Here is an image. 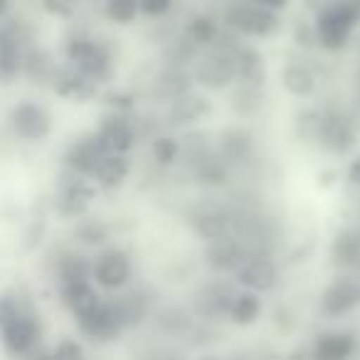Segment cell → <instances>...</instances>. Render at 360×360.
Masks as SVG:
<instances>
[{"label":"cell","instance_id":"obj_27","mask_svg":"<svg viewBox=\"0 0 360 360\" xmlns=\"http://www.w3.org/2000/svg\"><path fill=\"white\" fill-rule=\"evenodd\" d=\"M27 40L20 25L0 22V84H11L22 75Z\"/></svg>","mask_w":360,"mask_h":360},{"label":"cell","instance_id":"obj_43","mask_svg":"<svg viewBox=\"0 0 360 360\" xmlns=\"http://www.w3.org/2000/svg\"><path fill=\"white\" fill-rule=\"evenodd\" d=\"M271 326H274L281 338L284 335H296L301 328V314L289 301H276V306L271 309Z\"/></svg>","mask_w":360,"mask_h":360},{"label":"cell","instance_id":"obj_19","mask_svg":"<svg viewBox=\"0 0 360 360\" xmlns=\"http://www.w3.org/2000/svg\"><path fill=\"white\" fill-rule=\"evenodd\" d=\"M309 348L314 360H358L360 333L350 326L321 328L311 335Z\"/></svg>","mask_w":360,"mask_h":360},{"label":"cell","instance_id":"obj_5","mask_svg":"<svg viewBox=\"0 0 360 360\" xmlns=\"http://www.w3.org/2000/svg\"><path fill=\"white\" fill-rule=\"evenodd\" d=\"M323 121H321L316 148L335 158H345L358 148L360 141V121L353 109L345 104H321Z\"/></svg>","mask_w":360,"mask_h":360},{"label":"cell","instance_id":"obj_3","mask_svg":"<svg viewBox=\"0 0 360 360\" xmlns=\"http://www.w3.org/2000/svg\"><path fill=\"white\" fill-rule=\"evenodd\" d=\"M316 47L326 55H340L360 30V0H333L328 8L311 15Z\"/></svg>","mask_w":360,"mask_h":360},{"label":"cell","instance_id":"obj_20","mask_svg":"<svg viewBox=\"0 0 360 360\" xmlns=\"http://www.w3.org/2000/svg\"><path fill=\"white\" fill-rule=\"evenodd\" d=\"M94 136L104 153H121L131 155L134 148L141 143L139 134H136L134 114H116V111H106L101 114L99 124L94 129Z\"/></svg>","mask_w":360,"mask_h":360},{"label":"cell","instance_id":"obj_25","mask_svg":"<svg viewBox=\"0 0 360 360\" xmlns=\"http://www.w3.org/2000/svg\"><path fill=\"white\" fill-rule=\"evenodd\" d=\"M104 155L106 153L99 146V141H96L94 131L79 134L77 139H72L70 143H67L65 153H62V168H65L67 173H75V175H82V178L91 180L96 165H99V160L104 158Z\"/></svg>","mask_w":360,"mask_h":360},{"label":"cell","instance_id":"obj_48","mask_svg":"<svg viewBox=\"0 0 360 360\" xmlns=\"http://www.w3.org/2000/svg\"><path fill=\"white\" fill-rule=\"evenodd\" d=\"M25 306H30V301H25L20 294H15V291H3V294H0V330L6 328Z\"/></svg>","mask_w":360,"mask_h":360},{"label":"cell","instance_id":"obj_46","mask_svg":"<svg viewBox=\"0 0 360 360\" xmlns=\"http://www.w3.org/2000/svg\"><path fill=\"white\" fill-rule=\"evenodd\" d=\"M52 360H91V358L79 338H75V335H62V338L52 345Z\"/></svg>","mask_w":360,"mask_h":360},{"label":"cell","instance_id":"obj_55","mask_svg":"<svg viewBox=\"0 0 360 360\" xmlns=\"http://www.w3.org/2000/svg\"><path fill=\"white\" fill-rule=\"evenodd\" d=\"M11 8H13V0H0V22L8 20V15H11Z\"/></svg>","mask_w":360,"mask_h":360},{"label":"cell","instance_id":"obj_36","mask_svg":"<svg viewBox=\"0 0 360 360\" xmlns=\"http://www.w3.org/2000/svg\"><path fill=\"white\" fill-rule=\"evenodd\" d=\"M111 237H114V232H111V225L104 217L84 215L72 225V240L82 250H101V247L111 245Z\"/></svg>","mask_w":360,"mask_h":360},{"label":"cell","instance_id":"obj_6","mask_svg":"<svg viewBox=\"0 0 360 360\" xmlns=\"http://www.w3.org/2000/svg\"><path fill=\"white\" fill-rule=\"evenodd\" d=\"M240 286L235 284L232 276H202L198 284L191 289L186 304L191 306L193 316L198 321H207V323H227V314L235 301Z\"/></svg>","mask_w":360,"mask_h":360},{"label":"cell","instance_id":"obj_13","mask_svg":"<svg viewBox=\"0 0 360 360\" xmlns=\"http://www.w3.org/2000/svg\"><path fill=\"white\" fill-rule=\"evenodd\" d=\"M111 301H114L116 311H119L121 321H124L126 330L134 333V330H143L148 319L153 316L155 306L160 301V294L153 289L150 284H129L124 291L119 294H109Z\"/></svg>","mask_w":360,"mask_h":360},{"label":"cell","instance_id":"obj_28","mask_svg":"<svg viewBox=\"0 0 360 360\" xmlns=\"http://www.w3.org/2000/svg\"><path fill=\"white\" fill-rule=\"evenodd\" d=\"M183 170H186L188 178H191L198 188H202V191H222V188L230 186L232 178H235V173L222 163L215 150H210V153L202 155V158L193 160V163L186 165Z\"/></svg>","mask_w":360,"mask_h":360},{"label":"cell","instance_id":"obj_40","mask_svg":"<svg viewBox=\"0 0 360 360\" xmlns=\"http://www.w3.org/2000/svg\"><path fill=\"white\" fill-rule=\"evenodd\" d=\"M57 70V62L52 60L50 52H45L42 47H27L25 50V62H22V75L30 77L32 82L50 86V79Z\"/></svg>","mask_w":360,"mask_h":360},{"label":"cell","instance_id":"obj_38","mask_svg":"<svg viewBox=\"0 0 360 360\" xmlns=\"http://www.w3.org/2000/svg\"><path fill=\"white\" fill-rule=\"evenodd\" d=\"M148 155L155 168L170 170L180 165V136L170 129H163L148 141Z\"/></svg>","mask_w":360,"mask_h":360},{"label":"cell","instance_id":"obj_51","mask_svg":"<svg viewBox=\"0 0 360 360\" xmlns=\"http://www.w3.org/2000/svg\"><path fill=\"white\" fill-rule=\"evenodd\" d=\"M252 3H257V6H262V8H266V11H271V13H284V11H289V6H291V0H252Z\"/></svg>","mask_w":360,"mask_h":360},{"label":"cell","instance_id":"obj_44","mask_svg":"<svg viewBox=\"0 0 360 360\" xmlns=\"http://www.w3.org/2000/svg\"><path fill=\"white\" fill-rule=\"evenodd\" d=\"M225 360H284V353L269 343H247L227 350Z\"/></svg>","mask_w":360,"mask_h":360},{"label":"cell","instance_id":"obj_49","mask_svg":"<svg viewBox=\"0 0 360 360\" xmlns=\"http://www.w3.org/2000/svg\"><path fill=\"white\" fill-rule=\"evenodd\" d=\"M343 180L348 183L350 188H353V191H360V150L350 155V160L345 163Z\"/></svg>","mask_w":360,"mask_h":360},{"label":"cell","instance_id":"obj_52","mask_svg":"<svg viewBox=\"0 0 360 360\" xmlns=\"http://www.w3.org/2000/svg\"><path fill=\"white\" fill-rule=\"evenodd\" d=\"M22 360H52V348H47L45 343H40L37 348H32Z\"/></svg>","mask_w":360,"mask_h":360},{"label":"cell","instance_id":"obj_29","mask_svg":"<svg viewBox=\"0 0 360 360\" xmlns=\"http://www.w3.org/2000/svg\"><path fill=\"white\" fill-rule=\"evenodd\" d=\"M266 106V89L264 86H252V84H235L227 89V109L235 116L240 124L255 121L257 116H262Z\"/></svg>","mask_w":360,"mask_h":360},{"label":"cell","instance_id":"obj_32","mask_svg":"<svg viewBox=\"0 0 360 360\" xmlns=\"http://www.w3.org/2000/svg\"><path fill=\"white\" fill-rule=\"evenodd\" d=\"M183 35L193 42L195 47L205 50V47H212L217 42V37L222 35V22H220V15L212 11H195L186 18V22L180 25Z\"/></svg>","mask_w":360,"mask_h":360},{"label":"cell","instance_id":"obj_42","mask_svg":"<svg viewBox=\"0 0 360 360\" xmlns=\"http://www.w3.org/2000/svg\"><path fill=\"white\" fill-rule=\"evenodd\" d=\"M101 104L106 106V111H116V114H134L141 104V96L134 89H126V86H106L99 94Z\"/></svg>","mask_w":360,"mask_h":360},{"label":"cell","instance_id":"obj_33","mask_svg":"<svg viewBox=\"0 0 360 360\" xmlns=\"http://www.w3.org/2000/svg\"><path fill=\"white\" fill-rule=\"evenodd\" d=\"M264 296L255 294V291L240 289L230 306V314H227V323L235 326V328H255L262 319H264Z\"/></svg>","mask_w":360,"mask_h":360},{"label":"cell","instance_id":"obj_54","mask_svg":"<svg viewBox=\"0 0 360 360\" xmlns=\"http://www.w3.org/2000/svg\"><path fill=\"white\" fill-rule=\"evenodd\" d=\"M191 360H225V353H215V350H202V353H198L195 358Z\"/></svg>","mask_w":360,"mask_h":360},{"label":"cell","instance_id":"obj_30","mask_svg":"<svg viewBox=\"0 0 360 360\" xmlns=\"http://www.w3.org/2000/svg\"><path fill=\"white\" fill-rule=\"evenodd\" d=\"M134 173V160L131 155H121V153H106L99 160L94 175H91V183L96 186L99 193H114L121 191L131 180Z\"/></svg>","mask_w":360,"mask_h":360},{"label":"cell","instance_id":"obj_57","mask_svg":"<svg viewBox=\"0 0 360 360\" xmlns=\"http://www.w3.org/2000/svg\"><path fill=\"white\" fill-rule=\"evenodd\" d=\"M353 279H355V284H358V289H360V266L353 271Z\"/></svg>","mask_w":360,"mask_h":360},{"label":"cell","instance_id":"obj_34","mask_svg":"<svg viewBox=\"0 0 360 360\" xmlns=\"http://www.w3.org/2000/svg\"><path fill=\"white\" fill-rule=\"evenodd\" d=\"M91 281V257L82 250H62L55 259V284Z\"/></svg>","mask_w":360,"mask_h":360},{"label":"cell","instance_id":"obj_21","mask_svg":"<svg viewBox=\"0 0 360 360\" xmlns=\"http://www.w3.org/2000/svg\"><path fill=\"white\" fill-rule=\"evenodd\" d=\"M279 86L286 96L296 101H311L321 89V72L311 62H306V55L289 57L279 67Z\"/></svg>","mask_w":360,"mask_h":360},{"label":"cell","instance_id":"obj_1","mask_svg":"<svg viewBox=\"0 0 360 360\" xmlns=\"http://www.w3.org/2000/svg\"><path fill=\"white\" fill-rule=\"evenodd\" d=\"M62 55H65L67 65L77 67L101 89L114 84L119 62H116L114 45L106 37L91 35L86 30H75L62 42Z\"/></svg>","mask_w":360,"mask_h":360},{"label":"cell","instance_id":"obj_11","mask_svg":"<svg viewBox=\"0 0 360 360\" xmlns=\"http://www.w3.org/2000/svg\"><path fill=\"white\" fill-rule=\"evenodd\" d=\"M360 309V289L355 284L353 274H333L328 284L321 289L316 311L321 321H343L350 319Z\"/></svg>","mask_w":360,"mask_h":360},{"label":"cell","instance_id":"obj_2","mask_svg":"<svg viewBox=\"0 0 360 360\" xmlns=\"http://www.w3.org/2000/svg\"><path fill=\"white\" fill-rule=\"evenodd\" d=\"M240 45V37L232 35L222 27V35L212 47L200 50L195 62L191 65V77L195 89L205 94H220L227 91L237 82V65H235V47Z\"/></svg>","mask_w":360,"mask_h":360},{"label":"cell","instance_id":"obj_22","mask_svg":"<svg viewBox=\"0 0 360 360\" xmlns=\"http://www.w3.org/2000/svg\"><path fill=\"white\" fill-rule=\"evenodd\" d=\"M195 89L193 77L188 67H175V65H163L160 62L153 70V75L148 77V89L146 96L155 104H170L173 99H178L180 94Z\"/></svg>","mask_w":360,"mask_h":360},{"label":"cell","instance_id":"obj_9","mask_svg":"<svg viewBox=\"0 0 360 360\" xmlns=\"http://www.w3.org/2000/svg\"><path fill=\"white\" fill-rule=\"evenodd\" d=\"M72 321H75L82 338L89 340V343H96V345L119 343V340L129 333L109 294H106L96 306H91L89 311L75 316Z\"/></svg>","mask_w":360,"mask_h":360},{"label":"cell","instance_id":"obj_56","mask_svg":"<svg viewBox=\"0 0 360 360\" xmlns=\"http://www.w3.org/2000/svg\"><path fill=\"white\" fill-rule=\"evenodd\" d=\"M350 109H353V114L358 116V121H360V99H353V101H350Z\"/></svg>","mask_w":360,"mask_h":360},{"label":"cell","instance_id":"obj_26","mask_svg":"<svg viewBox=\"0 0 360 360\" xmlns=\"http://www.w3.org/2000/svg\"><path fill=\"white\" fill-rule=\"evenodd\" d=\"M50 89L55 91L60 99L75 101V104L94 101V99H99V94H101L99 84H94L89 77H84L77 67L67 65V62L57 65L55 75H52V79H50Z\"/></svg>","mask_w":360,"mask_h":360},{"label":"cell","instance_id":"obj_16","mask_svg":"<svg viewBox=\"0 0 360 360\" xmlns=\"http://www.w3.org/2000/svg\"><path fill=\"white\" fill-rule=\"evenodd\" d=\"M96 195H99V191L89 178H82V175L65 170V178L60 180L55 193V212L62 220L75 222L79 217L89 215Z\"/></svg>","mask_w":360,"mask_h":360},{"label":"cell","instance_id":"obj_23","mask_svg":"<svg viewBox=\"0 0 360 360\" xmlns=\"http://www.w3.org/2000/svg\"><path fill=\"white\" fill-rule=\"evenodd\" d=\"M247 257L242 242L235 235L220 237V240L205 242L200 250V264L212 276H232L235 269Z\"/></svg>","mask_w":360,"mask_h":360},{"label":"cell","instance_id":"obj_17","mask_svg":"<svg viewBox=\"0 0 360 360\" xmlns=\"http://www.w3.org/2000/svg\"><path fill=\"white\" fill-rule=\"evenodd\" d=\"M195 316H193L191 306L186 301H165L160 299L155 306L153 316L146 323V330L155 338L173 340V343H183L188 338V333L195 326Z\"/></svg>","mask_w":360,"mask_h":360},{"label":"cell","instance_id":"obj_39","mask_svg":"<svg viewBox=\"0 0 360 360\" xmlns=\"http://www.w3.org/2000/svg\"><path fill=\"white\" fill-rule=\"evenodd\" d=\"M131 360H191V353L180 343L150 335V340H146V343H141L136 348Z\"/></svg>","mask_w":360,"mask_h":360},{"label":"cell","instance_id":"obj_45","mask_svg":"<svg viewBox=\"0 0 360 360\" xmlns=\"http://www.w3.org/2000/svg\"><path fill=\"white\" fill-rule=\"evenodd\" d=\"M289 35L294 47L301 52V55H309V52H316V32H314V20H306V18H296L289 27Z\"/></svg>","mask_w":360,"mask_h":360},{"label":"cell","instance_id":"obj_35","mask_svg":"<svg viewBox=\"0 0 360 360\" xmlns=\"http://www.w3.org/2000/svg\"><path fill=\"white\" fill-rule=\"evenodd\" d=\"M57 296H60V304L70 311V316L84 314L91 306H96L104 294L94 286V281H75V284H62L57 286Z\"/></svg>","mask_w":360,"mask_h":360},{"label":"cell","instance_id":"obj_37","mask_svg":"<svg viewBox=\"0 0 360 360\" xmlns=\"http://www.w3.org/2000/svg\"><path fill=\"white\" fill-rule=\"evenodd\" d=\"M321 121H323V109L321 104H301L291 116V134L299 143L316 146L321 131Z\"/></svg>","mask_w":360,"mask_h":360},{"label":"cell","instance_id":"obj_8","mask_svg":"<svg viewBox=\"0 0 360 360\" xmlns=\"http://www.w3.org/2000/svg\"><path fill=\"white\" fill-rule=\"evenodd\" d=\"M212 136H215V153L235 175L257 163L259 143H257L255 131L247 124H227Z\"/></svg>","mask_w":360,"mask_h":360},{"label":"cell","instance_id":"obj_41","mask_svg":"<svg viewBox=\"0 0 360 360\" xmlns=\"http://www.w3.org/2000/svg\"><path fill=\"white\" fill-rule=\"evenodd\" d=\"M101 15L116 27H129L141 18V0H99Z\"/></svg>","mask_w":360,"mask_h":360},{"label":"cell","instance_id":"obj_47","mask_svg":"<svg viewBox=\"0 0 360 360\" xmlns=\"http://www.w3.org/2000/svg\"><path fill=\"white\" fill-rule=\"evenodd\" d=\"M178 8V0H141V18L148 22L170 20Z\"/></svg>","mask_w":360,"mask_h":360},{"label":"cell","instance_id":"obj_24","mask_svg":"<svg viewBox=\"0 0 360 360\" xmlns=\"http://www.w3.org/2000/svg\"><path fill=\"white\" fill-rule=\"evenodd\" d=\"M326 257L335 274H353L360 266V225H340L330 237Z\"/></svg>","mask_w":360,"mask_h":360},{"label":"cell","instance_id":"obj_53","mask_svg":"<svg viewBox=\"0 0 360 360\" xmlns=\"http://www.w3.org/2000/svg\"><path fill=\"white\" fill-rule=\"evenodd\" d=\"M333 0H301V6H304L306 13H311V15H316L319 11H323V8H328Z\"/></svg>","mask_w":360,"mask_h":360},{"label":"cell","instance_id":"obj_12","mask_svg":"<svg viewBox=\"0 0 360 360\" xmlns=\"http://www.w3.org/2000/svg\"><path fill=\"white\" fill-rule=\"evenodd\" d=\"M11 131L25 143H45L55 131V116L35 99H20L8 111Z\"/></svg>","mask_w":360,"mask_h":360},{"label":"cell","instance_id":"obj_14","mask_svg":"<svg viewBox=\"0 0 360 360\" xmlns=\"http://www.w3.org/2000/svg\"><path fill=\"white\" fill-rule=\"evenodd\" d=\"M42 335H45V326H42L40 314L30 304L0 330V345L13 360H22L32 348L42 343Z\"/></svg>","mask_w":360,"mask_h":360},{"label":"cell","instance_id":"obj_7","mask_svg":"<svg viewBox=\"0 0 360 360\" xmlns=\"http://www.w3.org/2000/svg\"><path fill=\"white\" fill-rule=\"evenodd\" d=\"M91 281L101 294H119L136 281V259L126 247L106 245L91 257Z\"/></svg>","mask_w":360,"mask_h":360},{"label":"cell","instance_id":"obj_50","mask_svg":"<svg viewBox=\"0 0 360 360\" xmlns=\"http://www.w3.org/2000/svg\"><path fill=\"white\" fill-rule=\"evenodd\" d=\"M338 180H343V175H340L338 168H326L319 173V188H333Z\"/></svg>","mask_w":360,"mask_h":360},{"label":"cell","instance_id":"obj_18","mask_svg":"<svg viewBox=\"0 0 360 360\" xmlns=\"http://www.w3.org/2000/svg\"><path fill=\"white\" fill-rule=\"evenodd\" d=\"M232 279L240 289L255 291L259 296L274 294L281 286V264L274 255H247Z\"/></svg>","mask_w":360,"mask_h":360},{"label":"cell","instance_id":"obj_10","mask_svg":"<svg viewBox=\"0 0 360 360\" xmlns=\"http://www.w3.org/2000/svg\"><path fill=\"white\" fill-rule=\"evenodd\" d=\"M186 222L198 242H212L232 235V207L217 198H202L186 210Z\"/></svg>","mask_w":360,"mask_h":360},{"label":"cell","instance_id":"obj_4","mask_svg":"<svg viewBox=\"0 0 360 360\" xmlns=\"http://www.w3.org/2000/svg\"><path fill=\"white\" fill-rule=\"evenodd\" d=\"M220 22L225 30L247 42L271 40L284 30V20L279 13L266 11L252 0H225L220 11Z\"/></svg>","mask_w":360,"mask_h":360},{"label":"cell","instance_id":"obj_31","mask_svg":"<svg viewBox=\"0 0 360 360\" xmlns=\"http://www.w3.org/2000/svg\"><path fill=\"white\" fill-rule=\"evenodd\" d=\"M235 65H237V82L240 84H252V86H264L266 89V57L255 42L240 40V45L235 47Z\"/></svg>","mask_w":360,"mask_h":360},{"label":"cell","instance_id":"obj_15","mask_svg":"<svg viewBox=\"0 0 360 360\" xmlns=\"http://www.w3.org/2000/svg\"><path fill=\"white\" fill-rule=\"evenodd\" d=\"M212 114H215V104H212L210 94H205L200 89H191L186 94H180L178 99L165 104L163 111H160L165 129L170 131L198 129L202 121L212 119Z\"/></svg>","mask_w":360,"mask_h":360}]
</instances>
